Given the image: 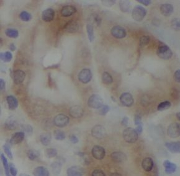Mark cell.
<instances>
[{"label": "cell", "instance_id": "6da1fadb", "mask_svg": "<svg viewBox=\"0 0 180 176\" xmlns=\"http://www.w3.org/2000/svg\"><path fill=\"white\" fill-rule=\"evenodd\" d=\"M157 55L160 58L164 60H168L171 58L173 53L168 45L160 42L157 52Z\"/></svg>", "mask_w": 180, "mask_h": 176}, {"label": "cell", "instance_id": "7a4b0ae2", "mask_svg": "<svg viewBox=\"0 0 180 176\" xmlns=\"http://www.w3.org/2000/svg\"><path fill=\"white\" fill-rule=\"evenodd\" d=\"M123 137L124 140L128 143H134L138 140L139 134L135 129L128 128L125 129L123 132Z\"/></svg>", "mask_w": 180, "mask_h": 176}, {"label": "cell", "instance_id": "3957f363", "mask_svg": "<svg viewBox=\"0 0 180 176\" xmlns=\"http://www.w3.org/2000/svg\"><path fill=\"white\" fill-rule=\"evenodd\" d=\"M147 10L142 6L137 5L134 8L132 12V17L134 20L140 22L147 14Z\"/></svg>", "mask_w": 180, "mask_h": 176}, {"label": "cell", "instance_id": "277c9868", "mask_svg": "<svg viewBox=\"0 0 180 176\" xmlns=\"http://www.w3.org/2000/svg\"><path fill=\"white\" fill-rule=\"evenodd\" d=\"M103 99L98 94H93L88 99V107L94 109H99L103 105Z\"/></svg>", "mask_w": 180, "mask_h": 176}, {"label": "cell", "instance_id": "5b68a950", "mask_svg": "<svg viewBox=\"0 0 180 176\" xmlns=\"http://www.w3.org/2000/svg\"><path fill=\"white\" fill-rule=\"evenodd\" d=\"M70 122V119L65 115L60 114L55 117L54 123L55 125L59 128L66 127Z\"/></svg>", "mask_w": 180, "mask_h": 176}, {"label": "cell", "instance_id": "8992f818", "mask_svg": "<svg viewBox=\"0 0 180 176\" xmlns=\"http://www.w3.org/2000/svg\"><path fill=\"white\" fill-rule=\"evenodd\" d=\"M91 134L95 138L103 139L106 136V132L103 125H96L92 128Z\"/></svg>", "mask_w": 180, "mask_h": 176}, {"label": "cell", "instance_id": "52a82bcc", "mask_svg": "<svg viewBox=\"0 0 180 176\" xmlns=\"http://www.w3.org/2000/svg\"><path fill=\"white\" fill-rule=\"evenodd\" d=\"M78 77L80 82L83 84L88 83L92 79V72L90 69L85 68L79 73Z\"/></svg>", "mask_w": 180, "mask_h": 176}, {"label": "cell", "instance_id": "ba28073f", "mask_svg": "<svg viewBox=\"0 0 180 176\" xmlns=\"http://www.w3.org/2000/svg\"><path fill=\"white\" fill-rule=\"evenodd\" d=\"M168 135L171 138L178 137L180 135V124L178 123H173L170 125L167 130Z\"/></svg>", "mask_w": 180, "mask_h": 176}, {"label": "cell", "instance_id": "9c48e42d", "mask_svg": "<svg viewBox=\"0 0 180 176\" xmlns=\"http://www.w3.org/2000/svg\"><path fill=\"white\" fill-rule=\"evenodd\" d=\"M112 35L117 39H122L126 36L127 33L126 29L121 26H114L111 30Z\"/></svg>", "mask_w": 180, "mask_h": 176}, {"label": "cell", "instance_id": "30bf717a", "mask_svg": "<svg viewBox=\"0 0 180 176\" xmlns=\"http://www.w3.org/2000/svg\"><path fill=\"white\" fill-rule=\"evenodd\" d=\"M92 156L96 160H101L103 159L106 155V151L104 148L100 146L96 145L94 146L92 150Z\"/></svg>", "mask_w": 180, "mask_h": 176}, {"label": "cell", "instance_id": "8fae6325", "mask_svg": "<svg viewBox=\"0 0 180 176\" xmlns=\"http://www.w3.org/2000/svg\"><path fill=\"white\" fill-rule=\"evenodd\" d=\"M120 101L122 105L127 107H130L134 103V99L131 94L124 93L120 97Z\"/></svg>", "mask_w": 180, "mask_h": 176}, {"label": "cell", "instance_id": "7c38bea8", "mask_svg": "<svg viewBox=\"0 0 180 176\" xmlns=\"http://www.w3.org/2000/svg\"><path fill=\"white\" fill-rule=\"evenodd\" d=\"M69 113L72 117L77 119L82 117L84 114V111L81 107L78 105H75L70 109Z\"/></svg>", "mask_w": 180, "mask_h": 176}, {"label": "cell", "instance_id": "4fadbf2b", "mask_svg": "<svg viewBox=\"0 0 180 176\" xmlns=\"http://www.w3.org/2000/svg\"><path fill=\"white\" fill-rule=\"evenodd\" d=\"M25 73L22 70H16L13 73L14 82L16 84H20L23 82L25 78Z\"/></svg>", "mask_w": 180, "mask_h": 176}, {"label": "cell", "instance_id": "5bb4252c", "mask_svg": "<svg viewBox=\"0 0 180 176\" xmlns=\"http://www.w3.org/2000/svg\"><path fill=\"white\" fill-rule=\"evenodd\" d=\"M79 24L74 20H70L65 24L64 29L65 31L70 33L77 32L79 29Z\"/></svg>", "mask_w": 180, "mask_h": 176}, {"label": "cell", "instance_id": "9a60e30c", "mask_svg": "<svg viewBox=\"0 0 180 176\" xmlns=\"http://www.w3.org/2000/svg\"><path fill=\"white\" fill-rule=\"evenodd\" d=\"M84 173V169L78 166H72L67 171V174L69 176H83Z\"/></svg>", "mask_w": 180, "mask_h": 176}, {"label": "cell", "instance_id": "2e32d148", "mask_svg": "<svg viewBox=\"0 0 180 176\" xmlns=\"http://www.w3.org/2000/svg\"><path fill=\"white\" fill-rule=\"evenodd\" d=\"M55 11L54 9L49 8L45 9L42 14V19L45 22H49L54 20Z\"/></svg>", "mask_w": 180, "mask_h": 176}, {"label": "cell", "instance_id": "e0dca14e", "mask_svg": "<svg viewBox=\"0 0 180 176\" xmlns=\"http://www.w3.org/2000/svg\"><path fill=\"white\" fill-rule=\"evenodd\" d=\"M25 137V134L23 132H18L15 133L13 134L11 137L10 140H9V143L11 145H17L21 143Z\"/></svg>", "mask_w": 180, "mask_h": 176}, {"label": "cell", "instance_id": "ac0fdd59", "mask_svg": "<svg viewBox=\"0 0 180 176\" xmlns=\"http://www.w3.org/2000/svg\"><path fill=\"white\" fill-rule=\"evenodd\" d=\"M77 9L74 6L66 5L61 9V14L63 17H68L74 15Z\"/></svg>", "mask_w": 180, "mask_h": 176}, {"label": "cell", "instance_id": "d6986e66", "mask_svg": "<svg viewBox=\"0 0 180 176\" xmlns=\"http://www.w3.org/2000/svg\"><path fill=\"white\" fill-rule=\"evenodd\" d=\"M111 157L112 159L116 163L124 162L127 159L126 154L121 151L114 152L111 154Z\"/></svg>", "mask_w": 180, "mask_h": 176}, {"label": "cell", "instance_id": "ffe728a7", "mask_svg": "<svg viewBox=\"0 0 180 176\" xmlns=\"http://www.w3.org/2000/svg\"><path fill=\"white\" fill-rule=\"evenodd\" d=\"M5 127L6 129L9 130H14L18 128V122L14 117L10 116L7 118L6 121Z\"/></svg>", "mask_w": 180, "mask_h": 176}, {"label": "cell", "instance_id": "44dd1931", "mask_svg": "<svg viewBox=\"0 0 180 176\" xmlns=\"http://www.w3.org/2000/svg\"><path fill=\"white\" fill-rule=\"evenodd\" d=\"M160 11L164 16H169L173 12V7L170 4H162L160 7Z\"/></svg>", "mask_w": 180, "mask_h": 176}, {"label": "cell", "instance_id": "7402d4cb", "mask_svg": "<svg viewBox=\"0 0 180 176\" xmlns=\"http://www.w3.org/2000/svg\"><path fill=\"white\" fill-rule=\"evenodd\" d=\"M165 167V171L167 174H172L176 171L177 166L175 164L173 163L168 160H166L163 163Z\"/></svg>", "mask_w": 180, "mask_h": 176}, {"label": "cell", "instance_id": "603a6c76", "mask_svg": "<svg viewBox=\"0 0 180 176\" xmlns=\"http://www.w3.org/2000/svg\"><path fill=\"white\" fill-rule=\"evenodd\" d=\"M165 146L168 149L169 151L173 153H180V142H170L165 143Z\"/></svg>", "mask_w": 180, "mask_h": 176}, {"label": "cell", "instance_id": "cb8c5ba5", "mask_svg": "<svg viewBox=\"0 0 180 176\" xmlns=\"http://www.w3.org/2000/svg\"><path fill=\"white\" fill-rule=\"evenodd\" d=\"M154 163L151 158L148 157L145 158L142 162V168L146 171H150L153 168Z\"/></svg>", "mask_w": 180, "mask_h": 176}, {"label": "cell", "instance_id": "d4e9b609", "mask_svg": "<svg viewBox=\"0 0 180 176\" xmlns=\"http://www.w3.org/2000/svg\"><path fill=\"white\" fill-rule=\"evenodd\" d=\"M6 101H7L9 110H14L18 107V100L14 96H11V95L8 96L6 98Z\"/></svg>", "mask_w": 180, "mask_h": 176}, {"label": "cell", "instance_id": "484cf974", "mask_svg": "<svg viewBox=\"0 0 180 176\" xmlns=\"http://www.w3.org/2000/svg\"><path fill=\"white\" fill-rule=\"evenodd\" d=\"M33 174L36 176H49L50 172L47 169L43 166H39L34 169Z\"/></svg>", "mask_w": 180, "mask_h": 176}, {"label": "cell", "instance_id": "4316f807", "mask_svg": "<svg viewBox=\"0 0 180 176\" xmlns=\"http://www.w3.org/2000/svg\"><path fill=\"white\" fill-rule=\"evenodd\" d=\"M40 139L43 145L48 146L52 140V136L50 133H45L42 134L40 136Z\"/></svg>", "mask_w": 180, "mask_h": 176}, {"label": "cell", "instance_id": "83f0119b", "mask_svg": "<svg viewBox=\"0 0 180 176\" xmlns=\"http://www.w3.org/2000/svg\"><path fill=\"white\" fill-rule=\"evenodd\" d=\"M119 8L121 11L124 13L129 12L131 8V3L129 1H121L119 2Z\"/></svg>", "mask_w": 180, "mask_h": 176}, {"label": "cell", "instance_id": "f1b7e54d", "mask_svg": "<svg viewBox=\"0 0 180 176\" xmlns=\"http://www.w3.org/2000/svg\"><path fill=\"white\" fill-rule=\"evenodd\" d=\"M62 163L60 162H55L51 165V168L54 174L58 175L61 171Z\"/></svg>", "mask_w": 180, "mask_h": 176}, {"label": "cell", "instance_id": "f546056e", "mask_svg": "<svg viewBox=\"0 0 180 176\" xmlns=\"http://www.w3.org/2000/svg\"><path fill=\"white\" fill-rule=\"evenodd\" d=\"M113 81V79L109 73L108 72H104L102 75V82L103 83L105 84L106 85H109L112 83Z\"/></svg>", "mask_w": 180, "mask_h": 176}, {"label": "cell", "instance_id": "4dcf8cb0", "mask_svg": "<svg viewBox=\"0 0 180 176\" xmlns=\"http://www.w3.org/2000/svg\"><path fill=\"white\" fill-rule=\"evenodd\" d=\"M86 32H87L89 41L91 42H92L94 40V28L92 25L90 24H88L86 25Z\"/></svg>", "mask_w": 180, "mask_h": 176}, {"label": "cell", "instance_id": "1f68e13d", "mask_svg": "<svg viewBox=\"0 0 180 176\" xmlns=\"http://www.w3.org/2000/svg\"><path fill=\"white\" fill-rule=\"evenodd\" d=\"M1 60L4 62H10L13 58V55L9 51H7L4 53H1L0 54Z\"/></svg>", "mask_w": 180, "mask_h": 176}, {"label": "cell", "instance_id": "d6a6232c", "mask_svg": "<svg viewBox=\"0 0 180 176\" xmlns=\"http://www.w3.org/2000/svg\"><path fill=\"white\" fill-rule=\"evenodd\" d=\"M6 36L11 38H16L19 36V32L14 29H8L5 31Z\"/></svg>", "mask_w": 180, "mask_h": 176}, {"label": "cell", "instance_id": "836d02e7", "mask_svg": "<svg viewBox=\"0 0 180 176\" xmlns=\"http://www.w3.org/2000/svg\"><path fill=\"white\" fill-rule=\"evenodd\" d=\"M27 156L29 160L31 161H34L37 159L39 156V153L38 151L34 150H29L27 152Z\"/></svg>", "mask_w": 180, "mask_h": 176}, {"label": "cell", "instance_id": "e575fe53", "mask_svg": "<svg viewBox=\"0 0 180 176\" xmlns=\"http://www.w3.org/2000/svg\"><path fill=\"white\" fill-rule=\"evenodd\" d=\"M54 137L58 140H63L65 138V134L63 131L60 130H56L54 131Z\"/></svg>", "mask_w": 180, "mask_h": 176}, {"label": "cell", "instance_id": "d590c367", "mask_svg": "<svg viewBox=\"0 0 180 176\" xmlns=\"http://www.w3.org/2000/svg\"><path fill=\"white\" fill-rule=\"evenodd\" d=\"M171 104L169 101H165L159 104L158 107V110L159 111H163L169 109L171 107Z\"/></svg>", "mask_w": 180, "mask_h": 176}, {"label": "cell", "instance_id": "8d00e7d4", "mask_svg": "<svg viewBox=\"0 0 180 176\" xmlns=\"http://www.w3.org/2000/svg\"><path fill=\"white\" fill-rule=\"evenodd\" d=\"M19 17L20 19L24 22H28L32 18L31 14L26 11H22L20 14Z\"/></svg>", "mask_w": 180, "mask_h": 176}, {"label": "cell", "instance_id": "74e56055", "mask_svg": "<svg viewBox=\"0 0 180 176\" xmlns=\"http://www.w3.org/2000/svg\"><path fill=\"white\" fill-rule=\"evenodd\" d=\"M57 154V151L54 148H47L45 151V156L47 158H52L55 157Z\"/></svg>", "mask_w": 180, "mask_h": 176}, {"label": "cell", "instance_id": "f35d334b", "mask_svg": "<svg viewBox=\"0 0 180 176\" xmlns=\"http://www.w3.org/2000/svg\"><path fill=\"white\" fill-rule=\"evenodd\" d=\"M1 159H2L3 164L5 171V174L6 176H9V166L8 164L7 159L6 158L5 156L3 154H1Z\"/></svg>", "mask_w": 180, "mask_h": 176}, {"label": "cell", "instance_id": "ab89813d", "mask_svg": "<svg viewBox=\"0 0 180 176\" xmlns=\"http://www.w3.org/2000/svg\"><path fill=\"white\" fill-rule=\"evenodd\" d=\"M171 27L173 29L176 31H180V19L178 18L173 19L171 22Z\"/></svg>", "mask_w": 180, "mask_h": 176}, {"label": "cell", "instance_id": "60d3db41", "mask_svg": "<svg viewBox=\"0 0 180 176\" xmlns=\"http://www.w3.org/2000/svg\"><path fill=\"white\" fill-rule=\"evenodd\" d=\"M150 38L148 36H142L140 39V46L143 47L145 45H147L149 43Z\"/></svg>", "mask_w": 180, "mask_h": 176}, {"label": "cell", "instance_id": "b9f144b4", "mask_svg": "<svg viewBox=\"0 0 180 176\" xmlns=\"http://www.w3.org/2000/svg\"><path fill=\"white\" fill-rule=\"evenodd\" d=\"M99 114L101 115H106L108 113V112L110 111V107L108 105H102L101 107L99 108Z\"/></svg>", "mask_w": 180, "mask_h": 176}, {"label": "cell", "instance_id": "7bdbcfd3", "mask_svg": "<svg viewBox=\"0 0 180 176\" xmlns=\"http://www.w3.org/2000/svg\"><path fill=\"white\" fill-rule=\"evenodd\" d=\"M3 149L6 154H7V156L10 159H13V154L11 151L10 147L9 146V145L5 144V145H4Z\"/></svg>", "mask_w": 180, "mask_h": 176}, {"label": "cell", "instance_id": "ee69618b", "mask_svg": "<svg viewBox=\"0 0 180 176\" xmlns=\"http://www.w3.org/2000/svg\"><path fill=\"white\" fill-rule=\"evenodd\" d=\"M22 129L24 132L27 133L28 134H32L33 132V128L31 125H22Z\"/></svg>", "mask_w": 180, "mask_h": 176}, {"label": "cell", "instance_id": "f6af8a7d", "mask_svg": "<svg viewBox=\"0 0 180 176\" xmlns=\"http://www.w3.org/2000/svg\"><path fill=\"white\" fill-rule=\"evenodd\" d=\"M101 3L104 5L106 7H111L115 4V1L114 0H107V1H101Z\"/></svg>", "mask_w": 180, "mask_h": 176}, {"label": "cell", "instance_id": "bcb514c9", "mask_svg": "<svg viewBox=\"0 0 180 176\" xmlns=\"http://www.w3.org/2000/svg\"><path fill=\"white\" fill-rule=\"evenodd\" d=\"M9 171L10 172L11 174H12V176H15L17 174L18 171L16 168L15 167V166L13 164L11 163L9 165Z\"/></svg>", "mask_w": 180, "mask_h": 176}, {"label": "cell", "instance_id": "7dc6e473", "mask_svg": "<svg viewBox=\"0 0 180 176\" xmlns=\"http://www.w3.org/2000/svg\"><path fill=\"white\" fill-rule=\"evenodd\" d=\"M92 176H105L104 172L100 169H96L92 172Z\"/></svg>", "mask_w": 180, "mask_h": 176}, {"label": "cell", "instance_id": "c3c4849f", "mask_svg": "<svg viewBox=\"0 0 180 176\" xmlns=\"http://www.w3.org/2000/svg\"><path fill=\"white\" fill-rule=\"evenodd\" d=\"M134 124L136 125L142 124V117L140 115L138 114L135 115L134 116Z\"/></svg>", "mask_w": 180, "mask_h": 176}, {"label": "cell", "instance_id": "681fc988", "mask_svg": "<svg viewBox=\"0 0 180 176\" xmlns=\"http://www.w3.org/2000/svg\"><path fill=\"white\" fill-rule=\"evenodd\" d=\"M69 138H70V142L74 144H77L79 142V140L77 137L74 134L70 135V136H69Z\"/></svg>", "mask_w": 180, "mask_h": 176}, {"label": "cell", "instance_id": "f907efd6", "mask_svg": "<svg viewBox=\"0 0 180 176\" xmlns=\"http://www.w3.org/2000/svg\"><path fill=\"white\" fill-rule=\"evenodd\" d=\"M174 79L176 82H178L180 83V70L178 69V70H176L175 72V74H174Z\"/></svg>", "mask_w": 180, "mask_h": 176}, {"label": "cell", "instance_id": "816d5d0a", "mask_svg": "<svg viewBox=\"0 0 180 176\" xmlns=\"http://www.w3.org/2000/svg\"><path fill=\"white\" fill-rule=\"evenodd\" d=\"M137 1L145 6L149 5L151 3L150 0H137Z\"/></svg>", "mask_w": 180, "mask_h": 176}, {"label": "cell", "instance_id": "f5cc1de1", "mask_svg": "<svg viewBox=\"0 0 180 176\" xmlns=\"http://www.w3.org/2000/svg\"><path fill=\"white\" fill-rule=\"evenodd\" d=\"M142 124H140L139 125H137L136 128L135 129V131H136L138 134H140L142 132Z\"/></svg>", "mask_w": 180, "mask_h": 176}, {"label": "cell", "instance_id": "db71d44e", "mask_svg": "<svg viewBox=\"0 0 180 176\" xmlns=\"http://www.w3.org/2000/svg\"><path fill=\"white\" fill-rule=\"evenodd\" d=\"M94 20L97 24V26H99L101 22V19L98 15H96L94 17Z\"/></svg>", "mask_w": 180, "mask_h": 176}, {"label": "cell", "instance_id": "11a10c76", "mask_svg": "<svg viewBox=\"0 0 180 176\" xmlns=\"http://www.w3.org/2000/svg\"><path fill=\"white\" fill-rule=\"evenodd\" d=\"M5 82L2 79H0V89L1 91L4 90L5 88Z\"/></svg>", "mask_w": 180, "mask_h": 176}, {"label": "cell", "instance_id": "9f6ffc18", "mask_svg": "<svg viewBox=\"0 0 180 176\" xmlns=\"http://www.w3.org/2000/svg\"><path fill=\"white\" fill-rule=\"evenodd\" d=\"M129 124V118L128 117H124V118L122 119V125L124 126H127Z\"/></svg>", "mask_w": 180, "mask_h": 176}, {"label": "cell", "instance_id": "6f0895ef", "mask_svg": "<svg viewBox=\"0 0 180 176\" xmlns=\"http://www.w3.org/2000/svg\"><path fill=\"white\" fill-rule=\"evenodd\" d=\"M9 49L11 51H14L16 50V47L15 46L14 44H13V43H11V44L9 45Z\"/></svg>", "mask_w": 180, "mask_h": 176}, {"label": "cell", "instance_id": "680465c9", "mask_svg": "<svg viewBox=\"0 0 180 176\" xmlns=\"http://www.w3.org/2000/svg\"><path fill=\"white\" fill-rule=\"evenodd\" d=\"M78 156H80L81 158H83V156H85V153H81V152H79L77 153Z\"/></svg>", "mask_w": 180, "mask_h": 176}, {"label": "cell", "instance_id": "91938a15", "mask_svg": "<svg viewBox=\"0 0 180 176\" xmlns=\"http://www.w3.org/2000/svg\"><path fill=\"white\" fill-rule=\"evenodd\" d=\"M176 117L178 119V120H180V113H176Z\"/></svg>", "mask_w": 180, "mask_h": 176}, {"label": "cell", "instance_id": "94428289", "mask_svg": "<svg viewBox=\"0 0 180 176\" xmlns=\"http://www.w3.org/2000/svg\"><path fill=\"white\" fill-rule=\"evenodd\" d=\"M111 176H122L121 174H117V173H114V174H111Z\"/></svg>", "mask_w": 180, "mask_h": 176}]
</instances>
